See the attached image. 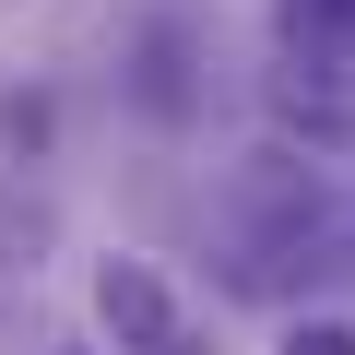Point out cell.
<instances>
[{"instance_id":"6da1fadb","label":"cell","mask_w":355,"mask_h":355,"mask_svg":"<svg viewBox=\"0 0 355 355\" xmlns=\"http://www.w3.org/2000/svg\"><path fill=\"white\" fill-rule=\"evenodd\" d=\"M95 320L119 355H190V308L154 261H95Z\"/></svg>"},{"instance_id":"7a4b0ae2","label":"cell","mask_w":355,"mask_h":355,"mask_svg":"<svg viewBox=\"0 0 355 355\" xmlns=\"http://www.w3.org/2000/svg\"><path fill=\"white\" fill-rule=\"evenodd\" d=\"M272 119H284L308 154H355V95L331 83V60H296V71L272 83Z\"/></svg>"},{"instance_id":"3957f363","label":"cell","mask_w":355,"mask_h":355,"mask_svg":"<svg viewBox=\"0 0 355 355\" xmlns=\"http://www.w3.org/2000/svg\"><path fill=\"white\" fill-rule=\"evenodd\" d=\"M272 12H284V48H296V60L355 71V0H272Z\"/></svg>"},{"instance_id":"277c9868","label":"cell","mask_w":355,"mask_h":355,"mask_svg":"<svg viewBox=\"0 0 355 355\" xmlns=\"http://www.w3.org/2000/svg\"><path fill=\"white\" fill-rule=\"evenodd\" d=\"M284 355H355V320H296Z\"/></svg>"}]
</instances>
